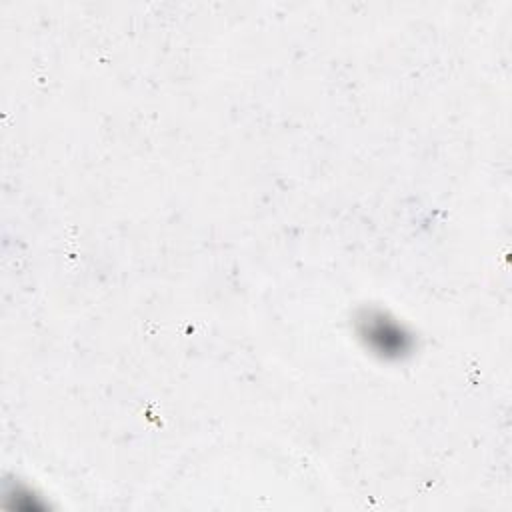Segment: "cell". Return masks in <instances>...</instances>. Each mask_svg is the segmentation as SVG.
<instances>
[{
  "instance_id": "6da1fadb",
  "label": "cell",
  "mask_w": 512,
  "mask_h": 512,
  "mask_svg": "<svg viewBox=\"0 0 512 512\" xmlns=\"http://www.w3.org/2000/svg\"><path fill=\"white\" fill-rule=\"evenodd\" d=\"M360 336L364 338L366 346L386 358H398L410 350V336L398 322L386 318L382 312L368 314L364 320H360Z\"/></svg>"
}]
</instances>
